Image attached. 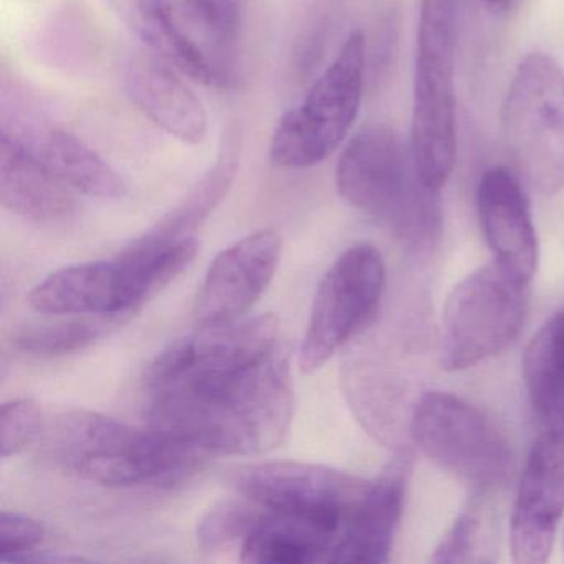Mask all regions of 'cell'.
<instances>
[{"label": "cell", "instance_id": "6da1fadb", "mask_svg": "<svg viewBox=\"0 0 564 564\" xmlns=\"http://www.w3.org/2000/svg\"><path fill=\"white\" fill-rule=\"evenodd\" d=\"M148 425L203 454L257 455L293 417L289 356L181 352L147 372Z\"/></svg>", "mask_w": 564, "mask_h": 564}, {"label": "cell", "instance_id": "7a4b0ae2", "mask_svg": "<svg viewBox=\"0 0 564 564\" xmlns=\"http://www.w3.org/2000/svg\"><path fill=\"white\" fill-rule=\"evenodd\" d=\"M42 435L55 464L104 487L174 484L206 455L150 425L133 427L84 409L62 412L45 422Z\"/></svg>", "mask_w": 564, "mask_h": 564}, {"label": "cell", "instance_id": "3957f363", "mask_svg": "<svg viewBox=\"0 0 564 564\" xmlns=\"http://www.w3.org/2000/svg\"><path fill=\"white\" fill-rule=\"evenodd\" d=\"M336 186L349 206L411 247H427L441 230L438 191L422 181L411 147L388 124H366L336 166Z\"/></svg>", "mask_w": 564, "mask_h": 564}, {"label": "cell", "instance_id": "277c9868", "mask_svg": "<svg viewBox=\"0 0 564 564\" xmlns=\"http://www.w3.org/2000/svg\"><path fill=\"white\" fill-rule=\"evenodd\" d=\"M197 250L194 236L160 239L144 234L115 259L52 273L32 290L29 303L45 315L123 318L187 269Z\"/></svg>", "mask_w": 564, "mask_h": 564}, {"label": "cell", "instance_id": "5b68a950", "mask_svg": "<svg viewBox=\"0 0 564 564\" xmlns=\"http://www.w3.org/2000/svg\"><path fill=\"white\" fill-rule=\"evenodd\" d=\"M411 147L422 181L441 191L457 156L455 0H422L415 47Z\"/></svg>", "mask_w": 564, "mask_h": 564}, {"label": "cell", "instance_id": "8992f818", "mask_svg": "<svg viewBox=\"0 0 564 564\" xmlns=\"http://www.w3.org/2000/svg\"><path fill=\"white\" fill-rule=\"evenodd\" d=\"M366 39L349 34L338 57L302 104L280 118L269 160L279 170H306L328 160L355 124L365 90Z\"/></svg>", "mask_w": 564, "mask_h": 564}, {"label": "cell", "instance_id": "52a82bcc", "mask_svg": "<svg viewBox=\"0 0 564 564\" xmlns=\"http://www.w3.org/2000/svg\"><path fill=\"white\" fill-rule=\"evenodd\" d=\"M501 124L511 156L533 183H563L564 72L550 55L534 52L518 64Z\"/></svg>", "mask_w": 564, "mask_h": 564}, {"label": "cell", "instance_id": "ba28073f", "mask_svg": "<svg viewBox=\"0 0 564 564\" xmlns=\"http://www.w3.org/2000/svg\"><path fill=\"white\" fill-rule=\"evenodd\" d=\"M411 434L429 460L477 490H491L510 474L507 438L480 409L458 395H422L412 411Z\"/></svg>", "mask_w": 564, "mask_h": 564}, {"label": "cell", "instance_id": "9c48e42d", "mask_svg": "<svg viewBox=\"0 0 564 564\" xmlns=\"http://www.w3.org/2000/svg\"><path fill=\"white\" fill-rule=\"evenodd\" d=\"M523 290L495 263L460 280L442 312V368H471L513 343L524 322Z\"/></svg>", "mask_w": 564, "mask_h": 564}, {"label": "cell", "instance_id": "30bf717a", "mask_svg": "<svg viewBox=\"0 0 564 564\" xmlns=\"http://www.w3.org/2000/svg\"><path fill=\"white\" fill-rule=\"evenodd\" d=\"M384 285V260L369 243L352 246L329 267L316 290L300 348L303 372L318 371L368 323Z\"/></svg>", "mask_w": 564, "mask_h": 564}, {"label": "cell", "instance_id": "8fae6325", "mask_svg": "<svg viewBox=\"0 0 564 564\" xmlns=\"http://www.w3.org/2000/svg\"><path fill=\"white\" fill-rule=\"evenodd\" d=\"M118 14L161 61L213 87L229 82L227 48L189 0H111Z\"/></svg>", "mask_w": 564, "mask_h": 564}, {"label": "cell", "instance_id": "7c38bea8", "mask_svg": "<svg viewBox=\"0 0 564 564\" xmlns=\"http://www.w3.org/2000/svg\"><path fill=\"white\" fill-rule=\"evenodd\" d=\"M234 481L242 497L270 510L335 514L348 521L369 487L356 475L303 462L249 465Z\"/></svg>", "mask_w": 564, "mask_h": 564}, {"label": "cell", "instance_id": "4fadbf2b", "mask_svg": "<svg viewBox=\"0 0 564 564\" xmlns=\"http://www.w3.org/2000/svg\"><path fill=\"white\" fill-rule=\"evenodd\" d=\"M280 257L282 237L270 229L250 234L223 250L194 299V323L207 328L243 319L272 283Z\"/></svg>", "mask_w": 564, "mask_h": 564}, {"label": "cell", "instance_id": "5bb4252c", "mask_svg": "<svg viewBox=\"0 0 564 564\" xmlns=\"http://www.w3.org/2000/svg\"><path fill=\"white\" fill-rule=\"evenodd\" d=\"M563 514L564 434L543 431L531 447L518 485L510 524L513 563H546Z\"/></svg>", "mask_w": 564, "mask_h": 564}, {"label": "cell", "instance_id": "9a60e30c", "mask_svg": "<svg viewBox=\"0 0 564 564\" xmlns=\"http://www.w3.org/2000/svg\"><path fill=\"white\" fill-rule=\"evenodd\" d=\"M478 217L495 265L527 286L536 273L538 236L527 193L507 167H491L477 191Z\"/></svg>", "mask_w": 564, "mask_h": 564}, {"label": "cell", "instance_id": "2e32d148", "mask_svg": "<svg viewBox=\"0 0 564 564\" xmlns=\"http://www.w3.org/2000/svg\"><path fill=\"white\" fill-rule=\"evenodd\" d=\"M0 131L31 151L72 189L100 199L127 196L128 186L123 177L75 134L24 115L2 117Z\"/></svg>", "mask_w": 564, "mask_h": 564}, {"label": "cell", "instance_id": "e0dca14e", "mask_svg": "<svg viewBox=\"0 0 564 564\" xmlns=\"http://www.w3.org/2000/svg\"><path fill=\"white\" fill-rule=\"evenodd\" d=\"M180 72L156 55H140L128 64L124 88L138 110L181 143L206 140L209 118L203 101Z\"/></svg>", "mask_w": 564, "mask_h": 564}, {"label": "cell", "instance_id": "ac0fdd59", "mask_svg": "<svg viewBox=\"0 0 564 564\" xmlns=\"http://www.w3.org/2000/svg\"><path fill=\"white\" fill-rule=\"evenodd\" d=\"M346 524L348 520L335 514L263 507L240 546V561L253 564L328 563Z\"/></svg>", "mask_w": 564, "mask_h": 564}, {"label": "cell", "instance_id": "d6986e66", "mask_svg": "<svg viewBox=\"0 0 564 564\" xmlns=\"http://www.w3.org/2000/svg\"><path fill=\"white\" fill-rule=\"evenodd\" d=\"M408 462L395 460L369 481L328 563H386L404 503Z\"/></svg>", "mask_w": 564, "mask_h": 564}, {"label": "cell", "instance_id": "ffe728a7", "mask_svg": "<svg viewBox=\"0 0 564 564\" xmlns=\"http://www.w3.org/2000/svg\"><path fill=\"white\" fill-rule=\"evenodd\" d=\"M74 191L0 131V203L6 209L39 224L65 223L77 213Z\"/></svg>", "mask_w": 564, "mask_h": 564}, {"label": "cell", "instance_id": "44dd1931", "mask_svg": "<svg viewBox=\"0 0 564 564\" xmlns=\"http://www.w3.org/2000/svg\"><path fill=\"white\" fill-rule=\"evenodd\" d=\"M523 376L543 431L564 434V308L534 333L524 352Z\"/></svg>", "mask_w": 564, "mask_h": 564}, {"label": "cell", "instance_id": "7402d4cb", "mask_svg": "<svg viewBox=\"0 0 564 564\" xmlns=\"http://www.w3.org/2000/svg\"><path fill=\"white\" fill-rule=\"evenodd\" d=\"M242 134L239 124L232 123L226 128L216 163L200 177L199 183L191 189L186 199L167 214L154 229L151 236L163 239H183L193 236L199 224L213 213L214 207L223 200L236 177L239 167Z\"/></svg>", "mask_w": 564, "mask_h": 564}, {"label": "cell", "instance_id": "603a6c76", "mask_svg": "<svg viewBox=\"0 0 564 564\" xmlns=\"http://www.w3.org/2000/svg\"><path fill=\"white\" fill-rule=\"evenodd\" d=\"M121 316L84 315L68 322L25 326L14 335L15 348L28 355L54 358L84 351L117 326Z\"/></svg>", "mask_w": 564, "mask_h": 564}, {"label": "cell", "instance_id": "cb8c5ba5", "mask_svg": "<svg viewBox=\"0 0 564 564\" xmlns=\"http://www.w3.org/2000/svg\"><path fill=\"white\" fill-rule=\"evenodd\" d=\"M262 505L250 498H230L214 505L197 527V543L204 553L216 554L229 547L242 546L257 518L262 513Z\"/></svg>", "mask_w": 564, "mask_h": 564}, {"label": "cell", "instance_id": "d4e9b609", "mask_svg": "<svg viewBox=\"0 0 564 564\" xmlns=\"http://www.w3.org/2000/svg\"><path fill=\"white\" fill-rule=\"evenodd\" d=\"M487 521L481 517L480 510L470 508L464 511L452 524L451 530L442 538L435 547L432 563H480L487 561L484 556L487 547Z\"/></svg>", "mask_w": 564, "mask_h": 564}, {"label": "cell", "instance_id": "484cf974", "mask_svg": "<svg viewBox=\"0 0 564 564\" xmlns=\"http://www.w3.org/2000/svg\"><path fill=\"white\" fill-rule=\"evenodd\" d=\"M45 429V419L37 402L18 399L6 402L0 411V448L2 458L14 457L28 448Z\"/></svg>", "mask_w": 564, "mask_h": 564}, {"label": "cell", "instance_id": "4316f807", "mask_svg": "<svg viewBox=\"0 0 564 564\" xmlns=\"http://www.w3.org/2000/svg\"><path fill=\"white\" fill-rule=\"evenodd\" d=\"M45 538V527L34 518L15 511L0 513V561L12 563L21 554L35 550Z\"/></svg>", "mask_w": 564, "mask_h": 564}, {"label": "cell", "instance_id": "83f0119b", "mask_svg": "<svg viewBox=\"0 0 564 564\" xmlns=\"http://www.w3.org/2000/svg\"><path fill=\"white\" fill-rule=\"evenodd\" d=\"M189 2L223 37L232 42L239 25L242 0H189Z\"/></svg>", "mask_w": 564, "mask_h": 564}, {"label": "cell", "instance_id": "f1b7e54d", "mask_svg": "<svg viewBox=\"0 0 564 564\" xmlns=\"http://www.w3.org/2000/svg\"><path fill=\"white\" fill-rule=\"evenodd\" d=\"M485 6H488V8L494 9V11H508V9H511V6L517 2V0H481Z\"/></svg>", "mask_w": 564, "mask_h": 564}]
</instances>
